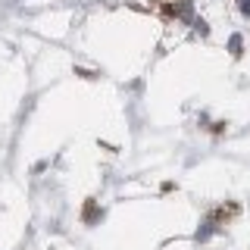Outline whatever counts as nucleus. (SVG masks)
Returning <instances> with one entry per match:
<instances>
[{
    "mask_svg": "<svg viewBox=\"0 0 250 250\" xmlns=\"http://www.w3.org/2000/svg\"><path fill=\"white\" fill-rule=\"evenodd\" d=\"M231 53H241V38H238V35L231 38Z\"/></svg>",
    "mask_w": 250,
    "mask_h": 250,
    "instance_id": "f03ea898",
    "label": "nucleus"
},
{
    "mask_svg": "<svg viewBox=\"0 0 250 250\" xmlns=\"http://www.w3.org/2000/svg\"><path fill=\"white\" fill-rule=\"evenodd\" d=\"M238 10L244 16H250V0H238Z\"/></svg>",
    "mask_w": 250,
    "mask_h": 250,
    "instance_id": "f257e3e1",
    "label": "nucleus"
}]
</instances>
